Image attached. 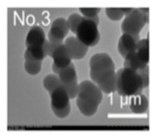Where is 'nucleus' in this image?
Instances as JSON below:
<instances>
[{
  "mask_svg": "<svg viewBox=\"0 0 158 138\" xmlns=\"http://www.w3.org/2000/svg\"><path fill=\"white\" fill-rule=\"evenodd\" d=\"M69 31L67 20L63 17L56 18L52 23L48 32V38L52 42H63Z\"/></svg>",
  "mask_w": 158,
  "mask_h": 138,
  "instance_id": "obj_8",
  "label": "nucleus"
},
{
  "mask_svg": "<svg viewBox=\"0 0 158 138\" xmlns=\"http://www.w3.org/2000/svg\"><path fill=\"white\" fill-rule=\"evenodd\" d=\"M142 79L136 71L123 67L116 71V91L122 96L141 94L143 90Z\"/></svg>",
  "mask_w": 158,
  "mask_h": 138,
  "instance_id": "obj_3",
  "label": "nucleus"
},
{
  "mask_svg": "<svg viewBox=\"0 0 158 138\" xmlns=\"http://www.w3.org/2000/svg\"><path fill=\"white\" fill-rule=\"evenodd\" d=\"M149 42L148 38L140 39L136 44V52L139 59L146 64L149 60Z\"/></svg>",
  "mask_w": 158,
  "mask_h": 138,
  "instance_id": "obj_16",
  "label": "nucleus"
},
{
  "mask_svg": "<svg viewBox=\"0 0 158 138\" xmlns=\"http://www.w3.org/2000/svg\"><path fill=\"white\" fill-rule=\"evenodd\" d=\"M149 101L148 98L143 94L132 96L130 99V108L131 112L136 114H142L148 109Z\"/></svg>",
  "mask_w": 158,
  "mask_h": 138,
  "instance_id": "obj_14",
  "label": "nucleus"
},
{
  "mask_svg": "<svg viewBox=\"0 0 158 138\" xmlns=\"http://www.w3.org/2000/svg\"><path fill=\"white\" fill-rule=\"evenodd\" d=\"M53 59V63L59 68L68 66L72 62L70 55L64 43L59 45L52 52L51 56Z\"/></svg>",
  "mask_w": 158,
  "mask_h": 138,
  "instance_id": "obj_11",
  "label": "nucleus"
},
{
  "mask_svg": "<svg viewBox=\"0 0 158 138\" xmlns=\"http://www.w3.org/2000/svg\"><path fill=\"white\" fill-rule=\"evenodd\" d=\"M134 8H133V7H121V9H122V12H123L124 15H128L129 13H130L132 11V10Z\"/></svg>",
  "mask_w": 158,
  "mask_h": 138,
  "instance_id": "obj_23",
  "label": "nucleus"
},
{
  "mask_svg": "<svg viewBox=\"0 0 158 138\" xmlns=\"http://www.w3.org/2000/svg\"><path fill=\"white\" fill-rule=\"evenodd\" d=\"M148 20V14L143 12L139 8H134L130 13L125 15L121 24V30L123 33L139 34Z\"/></svg>",
  "mask_w": 158,
  "mask_h": 138,
  "instance_id": "obj_6",
  "label": "nucleus"
},
{
  "mask_svg": "<svg viewBox=\"0 0 158 138\" xmlns=\"http://www.w3.org/2000/svg\"><path fill=\"white\" fill-rule=\"evenodd\" d=\"M57 75L70 99L75 98L78 93V83L75 67L73 63L71 62L66 67L60 68Z\"/></svg>",
  "mask_w": 158,
  "mask_h": 138,
  "instance_id": "obj_7",
  "label": "nucleus"
},
{
  "mask_svg": "<svg viewBox=\"0 0 158 138\" xmlns=\"http://www.w3.org/2000/svg\"><path fill=\"white\" fill-rule=\"evenodd\" d=\"M136 41L133 36L129 34L123 33L118 42V50L120 55L125 58L130 53L136 51Z\"/></svg>",
  "mask_w": 158,
  "mask_h": 138,
  "instance_id": "obj_12",
  "label": "nucleus"
},
{
  "mask_svg": "<svg viewBox=\"0 0 158 138\" xmlns=\"http://www.w3.org/2000/svg\"><path fill=\"white\" fill-rule=\"evenodd\" d=\"M139 10H141L143 12L145 13V14H148L149 12V7H140L139 8Z\"/></svg>",
  "mask_w": 158,
  "mask_h": 138,
  "instance_id": "obj_24",
  "label": "nucleus"
},
{
  "mask_svg": "<svg viewBox=\"0 0 158 138\" xmlns=\"http://www.w3.org/2000/svg\"><path fill=\"white\" fill-rule=\"evenodd\" d=\"M139 75L140 76L143 84V87L144 89L147 87L149 86V67L148 65H146L145 67L138 70L136 71Z\"/></svg>",
  "mask_w": 158,
  "mask_h": 138,
  "instance_id": "obj_22",
  "label": "nucleus"
},
{
  "mask_svg": "<svg viewBox=\"0 0 158 138\" xmlns=\"http://www.w3.org/2000/svg\"><path fill=\"white\" fill-rule=\"evenodd\" d=\"M46 40L45 33L38 25L32 26L28 31L25 38L26 47L31 45L43 43Z\"/></svg>",
  "mask_w": 158,
  "mask_h": 138,
  "instance_id": "obj_13",
  "label": "nucleus"
},
{
  "mask_svg": "<svg viewBox=\"0 0 158 138\" xmlns=\"http://www.w3.org/2000/svg\"><path fill=\"white\" fill-rule=\"evenodd\" d=\"M102 93L92 81L84 80L78 83L76 104L80 113L85 116L94 115L102 100Z\"/></svg>",
  "mask_w": 158,
  "mask_h": 138,
  "instance_id": "obj_2",
  "label": "nucleus"
},
{
  "mask_svg": "<svg viewBox=\"0 0 158 138\" xmlns=\"http://www.w3.org/2000/svg\"><path fill=\"white\" fill-rule=\"evenodd\" d=\"M49 40L46 39L43 43L31 45L27 47L24 53L25 60H36L43 61L48 55Z\"/></svg>",
  "mask_w": 158,
  "mask_h": 138,
  "instance_id": "obj_10",
  "label": "nucleus"
},
{
  "mask_svg": "<svg viewBox=\"0 0 158 138\" xmlns=\"http://www.w3.org/2000/svg\"><path fill=\"white\" fill-rule=\"evenodd\" d=\"M60 83L57 75L54 74H49L46 75L43 80V86L49 93L60 84Z\"/></svg>",
  "mask_w": 158,
  "mask_h": 138,
  "instance_id": "obj_18",
  "label": "nucleus"
},
{
  "mask_svg": "<svg viewBox=\"0 0 158 138\" xmlns=\"http://www.w3.org/2000/svg\"><path fill=\"white\" fill-rule=\"evenodd\" d=\"M42 61L33 59L25 60L24 68L26 72L30 75L38 74L41 70Z\"/></svg>",
  "mask_w": 158,
  "mask_h": 138,
  "instance_id": "obj_17",
  "label": "nucleus"
},
{
  "mask_svg": "<svg viewBox=\"0 0 158 138\" xmlns=\"http://www.w3.org/2000/svg\"><path fill=\"white\" fill-rule=\"evenodd\" d=\"M106 15L112 20H120L124 15L121 7H106L105 9Z\"/></svg>",
  "mask_w": 158,
  "mask_h": 138,
  "instance_id": "obj_19",
  "label": "nucleus"
},
{
  "mask_svg": "<svg viewBox=\"0 0 158 138\" xmlns=\"http://www.w3.org/2000/svg\"><path fill=\"white\" fill-rule=\"evenodd\" d=\"M51 106L54 114L59 118L67 117L71 110L70 97L60 83L57 87L49 92Z\"/></svg>",
  "mask_w": 158,
  "mask_h": 138,
  "instance_id": "obj_4",
  "label": "nucleus"
},
{
  "mask_svg": "<svg viewBox=\"0 0 158 138\" xmlns=\"http://www.w3.org/2000/svg\"><path fill=\"white\" fill-rule=\"evenodd\" d=\"M90 78L106 94L116 91V71L114 62L106 52L93 54L89 59Z\"/></svg>",
  "mask_w": 158,
  "mask_h": 138,
  "instance_id": "obj_1",
  "label": "nucleus"
},
{
  "mask_svg": "<svg viewBox=\"0 0 158 138\" xmlns=\"http://www.w3.org/2000/svg\"><path fill=\"white\" fill-rule=\"evenodd\" d=\"M80 11L83 14L82 16L86 18H89L96 16L100 12V7H80Z\"/></svg>",
  "mask_w": 158,
  "mask_h": 138,
  "instance_id": "obj_21",
  "label": "nucleus"
},
{
  "mask_svg": "<svg viewBox=\"0 0 158 138\" xmlns=\"http://www.w3.org/2000/svg\"><path fill=\"white\" fill-rule=\"evenodd\" d=\"M75 34L76 37L88 47L96 45L101 37L98 25L83 16L77 28Z\"/></svg>",
  "mask_w": 158,
  "mask_h": 138,
  "instance_id": "obj_5",
  "label": "nucleus"
},
{
  "mask_svg": "<svg viewBox=\"0 0 158 138\" xmlns=\"http://www.w3.org/2000/svg\"><path fill=\"white\" fill-rule=\"evenodd\" d=\"M83 18V16L80 15L78 13H73L71 14L68 18H67V22L69 26V30L75 34L77 28L81 22V20Z\"/></svg>",
  "mask_w": 158,
  "mask_h": 138,
  "instance_id": "obj_20",
  "label": "nucleus"
},
{
  "mask_svg": "<svg viewBox=\"0 0 158 138\" xmlns=\"http://www.w3.org/2000/svg\"><path fill=\"white\" fill-rule=\"evenodd\" d=\"M148 64L143 62L136 54V51L132 53L128 54L124 58L123 67L130 68L135 71H138L145 67Z\"/></svg>",
  "mask_w": 158,
  "mask_h": 138,
  "instance_id": "obj_15",
  "label": "nucleus"
},
{
  "mask_svg": "<svg viewBox=\"0 0 158 138\" xmlns=\"http://www.w3.org/2000/svg\"><path fill=\"white\" fill-rule=\"evenodd\" d=\"M72 59L78 60L85 57L88 52V47L81 43L76 36H69L64 41Z\"/></svg>",
  "mask_w": 158,
  "mask_h": 138,
  "instance_id": "obj_9",
  "label": "nucleus"
}]
</instances>
